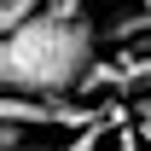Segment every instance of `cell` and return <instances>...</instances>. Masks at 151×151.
<instances>
[{"mask_svg": "<svg viewBox=\"0 0 151 151\" xmlns=\"http://www.w3.org/2000/svg\"><path fill=\"white\" fill-rule=\"evenodd\" d=\"M99 29L81 12H35L29 23L6 29V47H0V81L6 93H41V99H64L81 87V76L93 64Z\"/></svg>", "mask_w": 151, "mask_h": 151, "instance_id": "cell-1", "label": "cell"}, {"mask_svg": "<svg viewBox=\"0 0 151 151\" xmlns=\"http://www.w3.org/2000/svg\"><path fill=\"white\" fill-rule=\"evenodd\" d=\"M47 6H52V12H81L87 0H47Z\"/></svg>", "mask_w": 151, "mask_h": 151, "instance_id": "cell-4", "label": "cell"}, {"mask_svg": "<svg viewBox=\"0 0 151 151\" xmlns=\"http://www.w3.org/2000/svg\"><path fill=\"white\" fill-rule=\"evenodd\" d=\"M139 6H151V0H139Z\"/></svg>", "mask_w": 151, "mask_h": 151, "instance_id": "cell-5", "label": "cell"}, {"mask_svg": "<svg viewBox=\"0 0 151 151\" xmlns=\"http://www.w3.org/2000/svg\"><path fill=\"white\" fill-rule=\"evenodd\" d=\"M35 12H47V0H6V6H0V29H18V23H29Z\"/></svg>", "mask_w": 151, "mask_h": 151, "instance_id": "cell-3", "label": "cell"}, {"mask_svg": "<svg viewBox=\"0 0 151 151\" xmlns=\"http://www.w3.org/2000/svg\"><path fill=\"white\" fill-rule=\"evenodd\" d=\"M151 29V6H139V12H116V18H105V29L99 35L105 41H116V47H128V41H139Z\"/></svg>", "mask_w": 151, "mask_h": 151, "instance_id": "cell-2", "label": "cell"}]
</instances>
